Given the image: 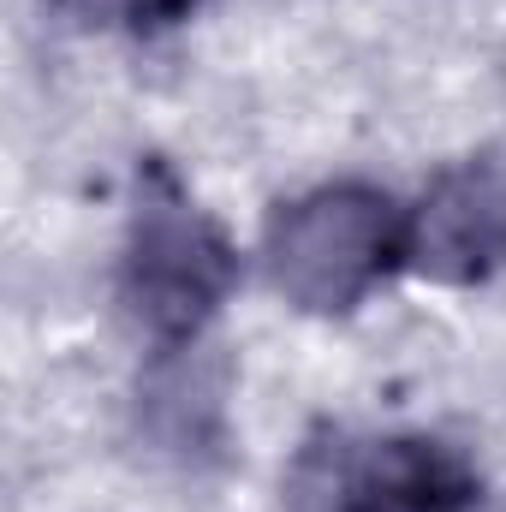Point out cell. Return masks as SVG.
Here are the masks:
<instances>
[{
  "instance_id": "cell-1",
  "label": "cell",
  "mask_w": 506,
  "mask_h": 512,
  "mask_svg": "<svg viewBox=\"0 0 506 512\" xmlns=\"http://www.w3.org/2000/svg\"><path fill=\"white\" fill-rule=\"evenodd\" d=\"M245 262L227 227L191 197L173 161L143 155L131 179L126 251H120V304L149 352L197 346L221 304L233 298Z\"/></svg>"
},
{
  "instance_id": "cell-2",
  "label": "cell",
  "mask_w": 506,
  "mask_h": 512,
  "mask_svg": "<svg viewBox=\"0 0 506 512\" xmlns=\"http://www.w3.org/2000/svg\"><path fill=\"white\" fill-rule=\"evenodd\" d=\"M489 483L465 447L429 429L322 423L280 477L286 512H483Z\"/></svg>"
},
{
  "instance_id": "cell-3",
  "label": "cell",
  "mask_w": 506,
  "mask_h": 512,
  "mask_svg": "<svg viewBox=\"0 0 506 512\" xmlns=\"http://www.w3.org/2000/svg\"><path fill=\"white\" fill-rule=\"evenodd\" d=\"M393 268H405V209L364 179L298 191L262 227V274L304 316H352Z\"/></svg>"
},
{
  "instance_id": "cell-4",
  "label": "cell",
  "mask_w": 506,
  "mask_h": 512,
  "mask_svg": "<svg viewBox=\"0 0 506 512\" xmlns=\"http://www.w3.org/2000/svg\"><path fill=\"white\" fill-rule=\"evenodd\" d=\"M405 268L429 286H483L506 268V167L489 155L441 167L405 209Z\"/></svg>"
},
{
  "instance_id": "cell-5",
  "label": "cell",
  "mask_w": 506,
  "mask_h": 512,
  "mask_svg": "<svg viewBox=\"0 0 506 512\" xmlns=\"http://www.w3.org/2000/svg\"><path fill=\"white\" fill-rule=\"evenodd\" d=\"M227 358L215 346H167V352H149L143 376H137V435L185 465V471H203V465H221L227 447H233V417H227Z\"/></svg>"
},
{
  "instance_id": "cell-6",
  "label": "cell",
  "mask_w": 506,
  "mask_h": 512,
  "mask_svg": "<svg viewBox=\"0 0 506 512\" xmlns=\"http://www.w3.org/2000/svg\"><path fill=\"white\" fill-rule=\"evenodd\" d=\"M54 12L90 24V30H120V36H161L173 24H185L191 12H203L209 0H48Z\"/></svg>"
}]
</instances>
